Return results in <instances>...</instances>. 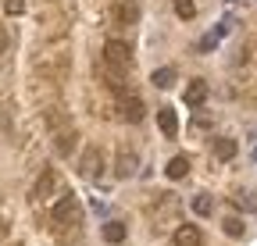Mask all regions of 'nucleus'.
I'll return each mask as SVG.
<instances>
[{
    "label": "nucleus",
    "instance_id": "f257e3e1",
    "mask_svg": "<svg viewBox=\"0 0 257 246\" xmlns=\"http://www.w3.org/2000/svg\"><path fill=\"white\" fill-rule=\"evenodd\" d=\"M47 125L54 129V150L61 153V157H68V153L75 150V139H79V132H75V125L68 118H57V114H47Z\"/></svg>",
    "mask_w": 257,
    "mask_h": 246
},
{
    "label": "nucleus",
    "instance_id": "f03ea898",
    "mask_svg": "<svg viewBox=\"0 0 257 246\" xmlns=\"http://www.w3.org/2000/svg\"><path fill=\"white\" fill-rule=\"evenodd\" d=\"M104 65H111V68H118L125 75L128 68H133V47L121 43V40H107L104 43Z\"/></svg>",
    "mask_w": 257,
    "mask_h": 246
},
{
    "label": "nucleus",
    "instance_id": "7ed1b4c3",
    "mask_svg": "<svg viewBox=\"0 0 257 246\" xmlns=\"http://www.w3.org/2000/svg\"><path fill=\"white\" fill-rule=\"evenodd\" d=\"M50 218H54L57 225H79V218H82V210H79V200H75L72 193H64V196L54 203Z\"/></svg>",
    "mask_w": 257,
    "mask_h": 246
},
{
    "label": "nucleus",
    "instance_id": "20e7f679",
    "mask_svg": "<svg viewBox=\"0 0 257 246\" xmlns=\"http://www.w3.org/2000/svg\"><path fill=\"white\" fill-rule=\"evenodd\" d=\"M118 114L128 121V125H140L143 121V100L136 93H128V89H121L118 93Z\"/></svg>",
    "mask_w": 257,
    "mask_h": 246
},
{
    "label": "nucleus",
    "instance_id": "39448f33",
    "mask_svg": "<svg viewBox=\"0 0 257 246\" xmlns=\"http://www.w3.org/2000/svg\"><path fill=\"white\" fill-rule=\"evenodd\" d=\"M111 18H114V25H136L140 22V4L136 0H114Z\"/></svg>",
    "mask_w": 257,
    "mask_h": 246
},
{
    "label": "nucleus",
    "instance_id": "423d86ee",
    "mask_svg": "<svg viewBox=\"0 0 257 246\" xmlns=\"http://www.w3.org/2000/svg\"><path fill=\"white\" fill-rule=\"evenodd\" d=\"M136 171H140V157H136L128 146H121L118 157H114V175H118V178H133Z\"/></svg>",
    "mask_w": 257,
    "mask_h": 246
},
{
    "label": "nucleus",
    "instance_id": "0eeeda50",
    "mask_svg": "<svg viewBox=\"0 0 257 246\" xmlns=\"http://www.w3.org/2000/svg\"><path fill=\"white\" fill-rule=\"evenodd\" d=\"M100 168H104V153L96 150V146H89V150L82 153V161H79L82 178H96V175H100Z\"/></svg>",
    "mask_w": 257,
    "mask_h": 246
},
{
    "label": "nucleus",
    "instance_id": "6e6552de",
    "mask_svg": "<svg viewBox=\"0 0 257 246\" xmlns=\"http://www.w3.org/2000/svg\"><path fill=\"white\" fill-rule=\"evenodd\" d=\"M57 189V175L47 168L40 178H36V189H32V200H50V193Z\"/></svg>",
    "mask_w": 257,
    "mask_h": 246
},
{
    "label": "nucleus",
    "instance_id": "1a4fd4ad",
    "mask_svg": "<svg viewBox=\"0 0 257 246\" xmlns=\"http://www.w3.org/2000/svg\"><path fill=\"white\" fill-rule=\"evenodd\" d=\"M182 100H186L189 107H200V104L207 100V82H204V79H193V82L186 86V93H182Z\"/></svg>",
    "mask_w": 257,
    "mask_h": 246
},
{
    "label": "nucleus",
    "instance_id": "9d476101",
    "mask_svg": "<svg viewBox=\"0 0 257 246\" xmlns=\"http://www.w3.org/2000/svg\"><path fill=\"white\" fill-rule=\"evenodd\" d=\"M200 242H204V235H200L197 225H179L175 228V246H200Z\"/></svg>",
    "mask_w": 257,
    "mask_h": 246
},
{
    "label": "nucleus",
    "instance_id": "9b49d317",
    "mask_svg": "<svg viewBox=\"0 0 257 246\" xmlns=\"http://www.w3.org/2000/svg\"><path fill=\"white\" fill-rule=\"evenodd\" d=\"M157 125H161V132H165L168 139H175V132H179V118H175V111H172V107H161V111H157Z\"/></svg>",
    "mask_w": 257,
    "mask_h": 246
},
{
    "label": "nucleus",
    "instance_id": "f8f14e48",
    "mask_svg": "<svg viewBox=\"0 0 257 246\" xmlns=\"http://www.w3.org/2000/svg\"><path fill=\"white\" fill-rule=\"evenodd\" d=\"M165 175H168V178H175V182H179V178H186V175H189V157H172V161L165 164Z\"/></svg>",
    "mask_w": 257,
    "mask_h": 246
},
{
    "label": "nucleus",
    "instance_id": "ddd939ff",
    "mask_svg": "<svg viewBox=\"0 0 257 246\" xmlns=\"http://www.w3.org/2000/svg\"><path fill=\"white\" fill-rule=\"evenodd\" d=\"M214 157H218V161H232V157H236V139H229V136L214 139Z\"/></svg>",
    "mask_w": 257,
    "mask_h": 246
},
{
    "label": "nucleus",
    "instance_id": "4468645a",
    "mask_svg": "<svg viewBox=\"0 0 257 246\" xmlns=\"http://www.w3.org/2000/svg\"><path fill=\"white\" fill-rule=\"evenodd\" d=\"M150 82H154L157 89H168V86H175V68H157V72L150 75Z\"/></svg>",
    "mask_w": 257,
    "mask_h": 246
},
{
    "label": "nucleus",
    "instance_id": "2eb2a0df",
    "mask_svg": "<svg viewBox=\"0 0 257 246\" xmlns=\"http://www.w3.org/2000/svg\"><path fill=\"white\" fill-rule=\"evenodd\" d=\"M211 210H214V200H211L207 193H200V196H193V214H200V218H207Z\"/></svg>",
    "mask_w": 257,
    "mask_h": 246
},
{
    "label": "nucleus",
    "instance_id": "dca6fc26",
    "mask_svg": "<svg viewBox=\"0 0 257 246\" xmlns=\"http://www.w3.org/2000/svg\"><path fill=\"white\" fill-rule=\"evenodd\" d=\"M175 15L182 22H193V18H197V4H193V0H175Z\"/></svg>",
    "mask_w": 257,
    "mask_h": 246
},
{
    "label": "nucleus",
    "instance_id": "f3484780",
    "mask_svg": "<svg viewBox=\"0 0 257 246\" xmlns=\"http://www.w3.org/2000/svg\"><path fill=\"white\" fill-rule=\"evenodd\" d=\"M104 239H107V242H121V239H125V225H121V221H107V225H104Z\"/></svg>",
    "mask_w": 257,
    "mask_h": 246
},
{
    "label": "nucleus",
    "instance_id": "a211bd4d",
    "mask_svg": "<svg viewBox=\"0 0 257 246\" xmlns=\"http://www.w3.org/2000/svg\"><path fill=\"white\" fill-rule=\"evenodd\" d=\"M221 228H225V235H232V239H239V235H243V221H239V218H232V214L221 221Z\"/></svg>",
    "mask_w": 257,
    "mask_h": 246
},
{
    "label": "nucleus",
    "instance_id": "6ab92c4d",
    "mask_svg": "<svg viewBox=\"0 0 257 246\" xmlns=\"http://www.w3.org/2000/svg\"><path fill=\"white\" fill-rule=\"evenodd\" d=\"M218 40H221V33L214 29L211 36H204V40H200V50H214V47H218Z\"/></svg>",
    "mask_w": 257,
    "mask_h": 246
},
{
    "label": "nucleus",
    "instance_id": "aec40b11",
    "mask_svg": "<svg viewBox=\"0 0 257 246\" xmlns=\"http://www.w3.org/2000/svg\"><path fill=\"white\" fill-rule=\"evenodd\" d=\"M4 11H8V15H22V11H25V0H8Z\"/></svg>",
    "mask_w": 257,
    "mask_h": 246
},
{
    "label": "nucleus",
    "instance_id": "412c9836",
    "mask_svg": "<svg viewBox=\"0 0 257 246\" xmlns=\"http://www.w3.org/2000/svg\"><path fill=\"white\" fill-rule=\"evenodd\" d=\"M8 47H11V33H8V29H4V25H0V54H4Z\"/></svg>",
    "mask_w": 257,
    "mask_h": 246
},
{
    "label": "nucleus",
    "instance_id": "4be33fe9",
    "mask_svg": "<svg viewBox=\"0 0 257 246\" xmlns=\"http://www.w3.org/2000/svg\"><path fill=\"white\" fill-rule=\"evenodd\" d=\"M253 161H257V150H253Z\"/></svg>",
    "mask_w": 257,
    "mask_h": 246
},
{
    "label": "nucleus",
    "instance_id": "5701e85b",
    "mask_svg": "<svg viewBox=\"0 0 257 246\" xmlns=\"http://www.w3.org/2000/svg\"><path fill=\"white\" fill-rule=\"evenodd\" d=\"M0 232H4V228H0Z\"/></svg>",
    "mask_w": 257,
    "mask_h": 246
}]
</instances>
